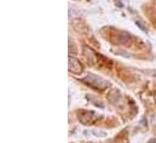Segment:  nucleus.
<instances>
[{"label":"nucleus","mask_w":156,"mask_h":143,"mask_svg":"<svg viewBox=\"0 0 156 143\" xmlns=\"http://www.w3.org/2000/svg\"><path fill=\"white\" fill-rule=\"evenodd\" d=\"M68 68H69V72H72L73 74H81L83 72L82 64L74 56H69V58H68Z\"/></svg>","instance_id":"obj_2"},{"label":"nucleus","mask_w":156,"mask_h":143,"mask_svg":"<svg viewBox=\"0 0 156 143\" xmlns=\"http://www.w3.org/2000/svg\"><path fill=\"white\" fill-rule=\"evenodd\" d=\"M148 143H156V140L155 138H151V140H149V141H148Z\"/></svg>","instance_id":"obj_7"},{"label":"nucleus","mask_w":156,"mask_h":143,"mask_svg":"<svg viewBox=\"0 0 156 143\" xmlns=\"http://www.w3.org/2000/svg\"><path fill=\"white\" fill-rule=\"evenodd\" d=\"M131 42V36L126 33H121L119 38V44H129Z\"/></svg>","instance_id":"obj_5"},{"label":"nucleus","mask_w":156,"mask_h":143,"mask_svg":"<svg viewBox=\"0 0 156 143\" xmlns=\"http://www.w3.org/2000/svg\"><path fill=\"white\" fill-rule=\"evenodd\" d=\"M81 81H83L86 85L96 89V90H105L107 87H109V82L107 80H104L101 76H97L94 74H87L85 78L81 79Z\"/></svg>","instance_id":"obj_1"},{"label":"nucleus","mask_w":156,"mask_h":143,"mask_svg":"<svg viewBox=\"0 0 156 143\" xmlns=\"http://www.w3.org/2000/svg\"><path fill=\"white\" fill-rule=\"evenodd\" d=\"M155 76H156V74H155Z\"/></svg>","instance_id":"obj_8"},{"label":"nucleus","mask_w":156,"mask_h":143,"mask_svg":"<svg viewBox=\"0 0 156 143\" xmlns=\"http://www.w3.org/2000/svg\"><path fill=\"white\" fill-rule=\"evenodd\" d=\"M83 52H85V56L90 60V61H92L93 63L97 61V57H96V55H94V52L90 49V47H83Z\"/></svg>","instance_id":"obj_4"},{"label":"nucleus","mask_w":156,"mask_h":143,"mask_svg":"<svg viewBox=\"0 0 156 143\" xmlns=\"http://www.w3.org/2000/svg\"><path fill=\"white\" fill-rule=\"evenodd\" d=\"M78 116L82 124H90L97 119V115L93 112H88V110H81L78 114Z\"/></svg>","instance_id":"obj_3"},{"label":"nucleus","mask_w":156,"mask_h":143,"mask_svg":"<svg viewBox=\"0 0 156 143\" xmlns=\"http://www.w3.org/2000/svg\"><path fill=\"white\" fill-rule=\"evenodd\" d=\"M136 24L142 29V31H144V32H148V28H147V26H144V23L142 22V21H137L136 22Z\"/></svg>","instance_id":"obj_6"}]
</instances>
